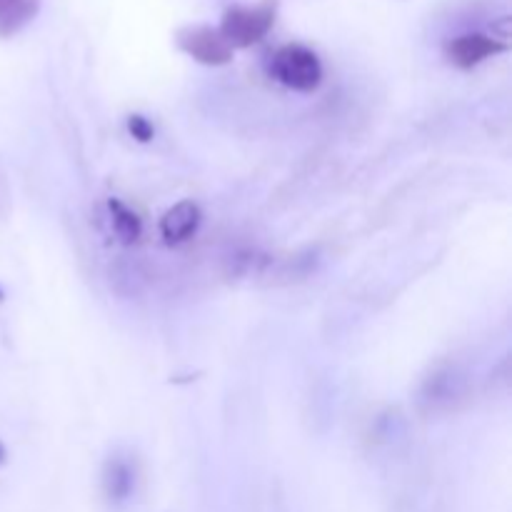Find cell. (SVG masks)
<instances>
[{"instance_id": "cell-1", "label": "cell", "mask_w": 512, "mask_h": 512, "mask_svg": "<svg viewBox=\"0 0 512 512\" xmlns=\"http://www.w3.org/2000/svg\"><path fill=\"white\" fill-rule=\"evenodd\" d=\"M278 15V0H258L253 5H230L223 13L220 35L228 40L230 48H250L260 43Z\"/></svg>"}, {"instance_id": "cell-2", "label": "cell", "mask_w": 512, "mask_h": 512, "mask_svg": "<svg viewBox=\"0 0 512 512\" xmlns=\"http://www.w3.org/2000/svg\"><path fill=\"white\" fill-rule=\"evenodd\" d=\"M270 73L278 83L298 93H313L323 83V63L315 50L300 43H288L275 50L270 60Z\"/></svg>"}, {"instance_id": "cell-3", "label": "cell", "mask_w": 512, "mask_h": 512, "mask_svg": "<svg viewBox=\"0 0 512 512\" xmlns=\"http://www.w3.org/2000/svg\"><path fill=\"white\" fill-rule=\"evenodd\" d=\"M178 48L203 65H228L233 60V48L210 25H188L178 33Z\"/></svg>"}, {"instance_id": "cell-4", "label": "cell", "mask_w": 512, "mask_h": 512, "mask_svg": "<svg viewBox=\"0 0 512 512\" xmlns=\"http://www.w3.org/2000/svg\"><path fill=\"white\" fill-rule=\"evenodd\" d=\"M508 48L505 40H495L485 33H465L458 35L448 43V58L453 60L458 68H473V65L483 63V60L493 58V55L503 53Z\"/></svg>"}, {"instance_id": "cell-5", "label": "cell", "mask_w": 512, "mask_h": 512, "mask_svg": "<svg viewBox=\"0 0 512 512\" xmlns=\"http://www.w3.org/2000/svg\"><path fill=\"white\" fill-rule=\"evenodd\" d=\"M200 220H203V215H200L198 205L190 203V200H183V203L173 205L163 215V220H160V235H163V240L168 245L188 243L198 233Z\"/></svg>"}, {"instance_id": "cell-6", "label": "cell", "mask_w": 512, "mask_h": 512, "mask_svg": "<svg viewBox=\"0 0 512 512\" xmlns=\"http://www.w3.org/2000/svg\"><path fill=\"white\" fill-rule=\"evenodd\" d=\"M103 490H105V498H108L113 505L125 503L135 490L133 465L123 458L108 460L103 473Z\"/></svg>"}, {"instance_id": "cell-7", "label": "cell", "mask_w": 512, "mask_h": 512, "mask_svg": "<svg viewBox=\"0 0 512 512\" xmlns=\"http://www.w3.org/2000/svg\"><path fill=\"white\" fill-rule=\"evenodd\" d=\"M463 380L455 370H445V373H435L433 378L428 380V388H425L423 400L433 403V408H440V405H453L455 400L463 393Z\"/></svg>"}, {"instance_id": "cell-8", "label": "cell", "mask_w": 512, "mask_h": 512, "mask_svg": "<svg viewBox=\"0 0 512 512\" xmlns=\"http://www.w3.org/2000/svg\"><path fill=\"white\" fill-rule=\"evenodd\" d=\"M40 0H0V35H13L38 13Z\"/></svg>"}, {"instance_id": "cell-9", "label": "cell", "mask_w": 512, "mask_h": 512, "mask_svg": "<svg viewBox=\"0 0 512 512\" xmlns=\"http://www.w3.org/2000/svg\"><path fill=\"white\" fill-rule=\"evenodd\" d=\"M108 210L113 233L118 235L123 243H135V240L140 238V233H143V223H140L138 215H135L128 205L120 203V200H110Z\"/></svg>"}, {"instance_id": "cell-10", "label": "cell", "mask_w": 512, "mask_h": 512, "mask_svg": "<svg viewBox=\"0 0 512 512\" xmlns=\"http://www.w3.org/2000/svg\"><path fill=\"white\" fill-rule=\"evenodd\" d=\"M128 130L133 133V138L140 140V143H148V140L153 138V125H150L143 115H130Z\"/></svg>"}, {"instance_id": "cell-11", "label": "cell", "mask_w": 512, "mask_h": 512, "mask_svg": "<svg viewBox=\"0 0 512 512\" xmlns=\"http://www.w3.org/2000/svg\"><path fill=\"white\" fill-rule=\"evenodd\" d=\"M3 455H5V453H3V445H0V460H3Z\"/></svg>"}]
</instances>
